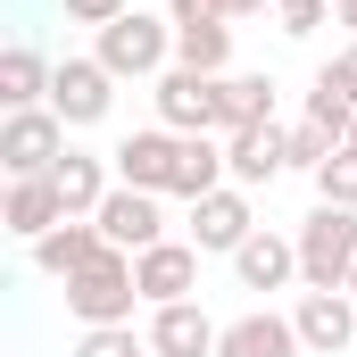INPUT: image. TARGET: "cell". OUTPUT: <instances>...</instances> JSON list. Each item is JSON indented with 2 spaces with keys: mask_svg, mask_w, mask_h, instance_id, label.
Instances as JSON below:
<instances>
[{
  "mask_svg": "<svg viewBox=\"0 0 357 357\" xmlns=\"http://www.w3.org/2000/svg\"><path fill=\"white\" fill-rule=\"evenodd\" d=\"M291 241H299V282L307 291H349V274H357V208L316 199Z\"/></svg>",
  "mask_w": 357,
  "mask_h": 357,
  "instance_id": "obj_1",
  "label": "cell"
},
{
  "mask_svg": "<svg viewBox=\"0 0 357 357\" xmlns=\"http://www.w3.org/2000/svg\"><path fill=\"white\" fill-rule=\"evenodd\" d=\"M91 59H100L116 84H125V75H150V84H158V75L175 67V17H142V8H125L116 25H100V50H91Z\"/></svg>",
  "mask_w": 357,
  "mask_h": 357,
  "instance_id": "obj_2",
  "label": "cell"
},
{
  "mask_svg": "<svg viewBox=\"0 0 357 357\" xmlns=\"http://www.w3.org/2000/svg\"><path fill=\"white\" fill-rule=\"evenodd\" d=\"M133 307H142V282H133V258L125 250H108L100 266H84L75 282H67V316L75 324H133Z\"/></svg>",
  "mask_w": 357,
  "mask_h": 357,
  "instance_id": "obj_3",
  "label": "cell"
},
{
  "mask_svg": "<svg viewBox=\"0 0 357 357\" xmlns=\"http://www.w3.org/2000/svg\"><path fill=\"white\" fill-rule=\"evenodd\" d=\"M59 158H67V125L50 108H8V125H0V167H8V183L50 175Z\"/></svg>",
  "mask_w": 357,
  "mask_h": 357,
  "instance_id": "obj_4",
  "label": "cell"
},
{
  "mask_svg": "<svg viewBox=\"0 0 357 357\" xmlns=\"http://www.w3.org/2000/svg\"><path fill=\"white\" fill-rule=\"evenodd\" d=\"M100 233H108V250H125V258H142V250H158L167 241V208H158V191H133V183H116L108 199H100V216H91Z\"/></svg>",
  "mask_w": 357,
  "mask_h": 357,
  "instance_id": "obj_5",
  "label": "cell"
},
{
  "mask_svg": "<svg viewBox=\"0 0 357 357\" xmlns=\"http://www.w3.org/2000/svg\"><path fill=\"white\" fill-rule=\"evenodd\" d=\"M250 233H258V216H250V191H241V183L191 199V250H199V258H233Z\"/></svg>",
  "mask_w": 357,
  "mask_h": 357,
  "instance_id": "obj_6",
  "label": "cell"
},
{
  "mask_svg": "<svg viewBox=\"0 0 357 357\" xmlns=\"http://www.w3.org/2000/svg\"><path fill=\"white\" fill-rule=\"evenodd\" d=\"M175 158H183V133H167V125H150V133H125L116 150H108V167H116V183H133V191H175Z\"/></svg>",
  "mask_w": 357,
  "mask_h": 357,
  "instance_id": "obj_7",
  "label": "cell"
},
{
  "mask_svg": "<svg viewBox=\"0 0 357 357\" xmlns=\"http://www.w3.org/2000/svg\"><path fill=\"white\" fill-rule=\"evenodd\" d=\"M108 100H116V75L100 59H59V75H50V116L59 125H100Z\"/></svg>",
  "mask_w": 357,
  "mask_h": 357,
  "instance_id": "obj_8",
  "label": "cell"
},
{
  "mask_svg": "<svg viewBox=\"0 0 357 357\" xmlns=\"http://www.w3.org/2000/svg\"><path fill=\"white\" fill-rule=\"evenodd\" d=\"M291 324H299V349L307 357H341L357 341V299L349 291H299Z\"/></svg>",
  "mask_w": 357,
  "mask_h": 357,
  "instance_id": "obj_9",
  "label": "cell"
},
{
  "mask_svg": "<svg viewBox=\"0 0 357 357\" xmlns=\"http://www.w3.org/2000/svg\"><path fill=\"white\" fill-rule=\"evenodd\" d=\"M150 100H158V125H167V133H216V75L167 67Z\"/></svg>",
  "mask_w": 357,
  "mask_h": 357,
  "instance_id": "obj_10",
  "label": "cell"
},
{
  "mask_svg": "<svg viewBox=\"0 0 357 357\" xmlns=\"http://www.w3.org/2000/svg\"><path fill=\"white\" fill-rule=\"evenodd\" d=\"M225 324L199 307V299H175V307H150V357H216Z\"/></svg>",
  "mask_w": 357,
  "mask_h": 357,
  "instance_id": "obj_11",
  "label": "cell"
},
{
  "mask_svg": "<svg viewBox=\"0 0 357 357\" xmlns=\"http://www.w3.org/2000/svg\"><path fill=\"white\" fill-rule=\"evenodd\" d=\"M225 167H233V183L241 191H258V183H274L282 167H291V133L282 125H241V133H225Z\"/></svg>",
  "mask_w": 357,
  "mask_h": 357,
  "instance_id": "obj_12",
  "label": "cell"
},
{
  "mask_svg": "<svg viewBox=\"0 0 357 357\" xmlns=\"http://www.w3.org/2000/svg\"><path fill=\"white\" fill-rule=\"evenodd\" d=\"M133 282H142L150 307H175V299L199 291V250H191V241H158V250L133 258Z\"/></svg>",
  "mask_w": 357,
  "mask_h": 357,
  "instance_id": "obj_13",
  "label": "cell"
},
{
  "mask_svg": "<svg viewBox=\"0 0 357 357\" xmlns=\"http://www.w3.org/2000/svg\"><path fill=\"white\" fill-rule=\"evenodd\" d=\"M100 258H108V233H100L91 216H67L59 233H42V241H33V266L50 274V282H75V274L100 266Z\"/></svg>",
  "mask_w": 357,
  "mask_h": 357,
  "instance_id": "obj_14",
  "label": "cell"
},
{
  "mask_svg": "<svg viewBox=\"0 0 357 357\" xmlns=\"http://www.w3.org/2000/svg\"><path fill=\"white\" fill-rule=\"evenodd\" d=\"M233 274H241V291H282V282H299V241H282V233L258 225L233 250Z\"/></svg>",
  "mask_w": 357,
  "mask_h": 357,
  "instance_id": "obj_15",
  "label": "cell"
},
{
  "mask_svg": "<svg viewBox=\"0 0 357 357\" xmlns=\"http://www.w3.org/2000/svg\"><path fill=\"white\" fill-rule=\"evenodd\" d=\"M0 225H8L17 241H42V233H59V225H67V199H59V183H50V175L8 183V208H0Z\"/></svg>",
  "mask_w": 357,
  "mask_h": 357,
  "instance_id": "obj_16",
  "label": "cell"
},
{
  "mask_svg": "<svg viewBox=\"0 0 357 357\" xmlns=\"http://www.w3.org/2000/svg\"><path fill=\"white\" fill-rule=\"evenodd\" d=\"M216 357H299V324H291V316H274V307H250V316H233V324H225Z\"/></svg>",
  "mask_w": 357,
  "mask_h": 357,
  "instance_id": "obj_17",
  "label": "cell"
},
{
  "mask_svg": "<svg viewBox=\"0 0 357 357\" xmlns=\"http://www.w3.org/2000/svg\"><path fill=\"white\" fill-rule=\"evenodd\" d=\"M108 175H116V167H108V158H91V150H67V158L50 167V183H59V199H67V216H100V199L116 191Z\"/></svg>",
  "mask_w": 357,
  "mask_h": 357,
  "instance_id": "obj_18",
  "label": "cell"
},
{
  "mask_svg": "<svg viewBox=\"0 0 357 357\" xmlns=\"http://www.w3.org/2000/svg\"><path fill=\"white\" fill-rule=\"evenodd\" d=\"M233 167H225V142L216 133H183V158H175V199H208V191H225Z\"/></svg>",
  "mask_w": 357,
  "mask_h": 357,
  "instance_id": "obj_19",
  "label": "cell"
},
{
  "mask_svg": "<svg viewBox=\"0 0 357 357\" xmlns=\"http://www.w3.org/2000/svg\"><path fill=\"white\" fill-rule=\"evenodd\" d=\"M266 116H274L266 75H216V133H241V125H266Z\"/></svg>",
  "mask_w": 357,
  "mask_h": 357,
  "instance_id": "obj_20",
  "label": "cell"
},
{
  "mask_svg": "<svg viewBox=\"0 0 357 357\" xmlns=\"http://www.w3.org/2000/svg\"><path fill=\"white\" fill-rule=\"evenodd\" d=\"M50 75L59 67H42V50H25V42L0 50V100L8 108H50Z\"/></svg>",
  "mask_w": 357,
  "mask_h": 357,
  "instance_id": "obj_21",
  "label": "cell"
},
{
  "mask_svg": "<svg viewBox=\"0 0 357 357\" xmlns=\"http://www.w3.org/2000/svg\"><path fill=\"white\" fill-rule=\"evenodd\" d=\"M225 59H233V25H225V17H216V25H175V67L225 75Z\"/></svg>",
  "mask_w": 357,
  "mask_h": 357,
  "instance_id": "obj_22",
  "label": "cell"
},
{
  "mask_svg": "<svg viewBox=\"0 0 357 357\" xmlns=\"http://www.w3.org/2000/svg\"><path fill=\"white\" fill-rule=\"evenodd\" d=\"M307 125H324L333 142H349V125H357V100H349L341 84H333L324 67H316V91H307Z\"/></svg>",
  "mask_w": 357,
  "mask_h": 357,
  "instance_id": "obj_23",
  "label": "cell"
},
{
  "mask_svg": "<svg viewBox=\"0 0 357 357\" xmlns=\"http://www.w3.org/2000/svg\"><path fill=\"white\" fill-rule=\"evenodd\" d=\"M75 357H150V333H133V324H91Z\"/></svg>",
  "mask_w": 357,
  "mask_h": 357,
  "instance_id": "obj_24",
  "label": "cell"
},
{
  "mask_svg": "<svg viewBox=\"0 0 357 357\" xmlns=\"http://www.w3.org/2000/svg\"><path fill=\"white\" fill-rule=\"evenodd\" d=\"M316 199H333V208H357V150H333V158H324V175H316Z\"/></svg>",
  "mask_w": 357,
  "mask_h": 357,
  "instance_id": "obj_25",
  "label": "cell"
},
{
  "mask_svg": "<svg viewBox=\"0 0 357 357\" xmlns=\"http://www.w3.org/2000/svg\"><path fill=\"white\" fill-rule=\"evenodd\" d=\"M333 150H341V142H333L324 125H307V116L291 125V167H299V175H324V158H333Z\"/></svg>",
  "mask_w": 357,
  "mask_h": 357,
  "instance_id": "obj_26",
  "label": "cell"
},
{
  "mask_svg": "<svg viewBox=\"0 0 357 357\" xmlns=\"http://www.w3.org/2000/svg\"><path fill=\"white\" fill-rule=\"evenodd\" d=\"M324 17H333V0H274V25H282L291 42H307Z\"/></svg>",
  "mask_w": 357,
  "mask_h": 357,
  "instance_id": "obj_27",
  "label": "cell"
},
{
  "mask_svg": "<svg viewBox=\"0 0 357 357\" xmlns=\"http://www.w3.org/2000/svg\"><path fill=\"white\" fill-rule=\"evenodd\" d=\"M125 8H133V0H67V17H75V25H91V33H100V25H116Z\"/></svg>",
  "mask_w": 357,
  "mask_h": 357,
  "instance_id": "obj_28",
  "label": "cell"
},
{
  "mask_svg": "<svg viewBox=\"0 0 357 357\" xmlns=\"http://www.w3.org/2000/svg\"><path fill=\"white\" fill-rule=\"evenodd\" d=\"M167 17H175V25H216L225 0H167Z\"/></svg>",
  "mask_w": 357,
  "mask_h": 357,
  "instance_id": "obj_29",
  "label": "cell"
},
{
  "mask_svg": "<svg viewBox=\"0 0 357 357\" xmlns=\"http://www.w3.org/2000/svg\"><path fill=\"white\" fill-rule=\"evenodd\" d=\"M324 75H333V84H341V91L357 100V42H349V50H333V59H324Z\"/></svg>",
  "mask_w": 357,
  "mask_h": 357,
  "instance_id": "obj_30",
  "label": "cell"
},
{
  "mask_svg": "<svg viewBox=\"0 0 357 357\" xmlns=\"http://www.w3.org/2000/svg\"><path fill=\"white\" fill-rule=\"evenodd\" d=\"M258 8H274V0H225V17H258Z\"/></svg>",
  "mask_w": 357,
  "mask_h": 357,
  "instance_id": "obj_31",
  "label": "cell"
},
{
  "mask_svg": "<svg viewBox=\"0 0 357 357\" xmlns=\"http://www.w3.org/2000/svg\"><path fill=\"white\" fill-rule=\"evenodd\" d=\"M333 17H341V25H349V33H357V0H333Z\"/></svg>",
  "mask_w": 357,
  "mask_h": 357,
  "instance_id": "obj_32",
  "label": "cell"
},
{
  "mask_svg": "<svg viewBox=\"0 0 357 357\" xmlns=\"http://www.w3.org/2000/svg\"><path fill=\"white\" fill-rule=\"evenodd\" d=\"M341 150H357V125H349V142H341Z\"/></svg>",
  "mask_w": 357,
  "mask_h": 357,
  "instance_id": "obj_33",
  "label": "cell"
},
{
  "mask_svg": "<svg viewBox=\"0 0 357 357\" xmlns=\"http://www.w3.org/2000/svg\"><path fill=\"white\" fill-rule=\"evenodd\" d=\"M349 299H357V274H349Z\"/></svg>",
  "mask_w": 357,
  "mask_h": 357,
  "instance_id": "obj_34",
  "label": "cell"
}]
</instances>
